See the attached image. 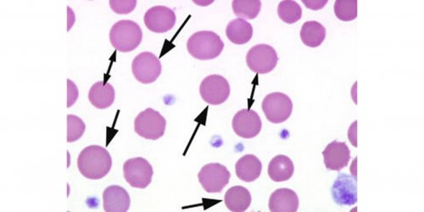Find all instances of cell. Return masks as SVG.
<instances>
[{
  "instance_id": "obj_21",
  "label": "cell",
  "mask_w": 424,
  "mask_h": 212,
  "mask_svg": "<svg viewBox=\"0 0 424 212\" xmlns=\"http://www.w3.org/2000/svg\"><path fill=\"white\" fill-rule=\"evenodd\" d=\"M294 172V163L288 156L280 155L271 160L268 175L274 182H285L292 178Z\"/></svg>"
},
{
  "instance_id": "obj_13",
  "label": "cell",
  "mask_w": 424,
  "mask_h": 212,
  "mask_svg": "<svg viewBox=\"0 0 424 212\" xmlns=\"http://www.w3.org/2000/svg\"><path fill=\"white\" fill-rule=\"evenodd\" d=\"M333 199L339 206H353L357 202L356 179L347 174L338 176L332 187Z\"/></svg>"
},
{
  "instance_id": "obj_6",
  "label": "cell",
  "mask_w": 424,
  "mask_h": 212,
  "mask_svg": "<svg viewBox=\"0 0 424 212\" xmlns=\"http://www.w3.org/2000/svg\"><path fill=\"white\" fill-rule=\"evenodd\" d=\"M153 174L151 163L142 157L129 159L123 165L124 179L132 188H147L151 183Z\"/></svg>"
},
{
  "instance_id": "obj_25",
  "label": "cell",
  "mask_w": 424,
  "mask_h": 212,
  "mask_svg": "<svg viewBox=\"0 0 424 212\" xmlns=\"http://www.w3.org/2000/svg\"><path fill=\"white\" fill-rule=\"evenodd\" d=\"M337 18L343 22H351L357 17L356 0H337L335 3Z\"/></svg>"
},
{
  "instance_id": "obj_2",
  "label": "cell",
  "mask_w": 424,
  "mask_h": 212,
  "mask_svg": "<svg viewBox=\"0 0 424 212\" xmlns=\"http://www.w3.org/2000/svg\"><path fill=\"white\" fill-rule=\"evenodd\" d=\"M225 49V43L219 35L211 31H200L188 38L187 50L191 56L199 61L218 58Z\"/></svg>"
},
{
  "instance_id": "obj_22",
  "label": "cell",
  "mask_w": 424,
  "mask_h": 212,
  "mask_svg": "<svg viewBox=\"0 0 424 212\" xmlns=\"http://www.w3.org/2000/svg\"><path fill=\"white\" fill-rule=\"evenodd\" d=\"M325 38V27L319 22L315 21L305 22L301 27V41L306 46L317 48L323 44Z\"/></svg>"
},
{
  "instance_id": "obj_11",
  "label": "cell",
  "mask_w": 424,
  "mask_h": 212,
  "mask_svg": "<svg viewBox=\"0 0 424 212\" xmlns=\"http://www.w3.org/2000/svg\"><path fill=\"white\" fill-rule=\"evenodd\" d=\"M144 24L153 33H165L174 29L176 17L174 10L167 6L151 8L144 17Z\"/></svg>"
},
{
  "instance_id": "obj_15",
  "label": "cell",
  "mask_w": 424,
  "mask_h": 212,
  "mask_svg": "<svg viewBox=\"0 0 424 212\" xmlns=\"http://www.w3.org/2000/svg\"><path fill=\"white\" fill-rule=\"evenodd\" d=\"M131 206L130 195L124 188L109 186L103 193V208L105 212H127Z\"/></svg>"
},
{
  "instance_id": "obj_12",
  "label": "cell",
  "mask_w": 424,
  "mask_h": 212,
  "mask_svg": "<svg viewBox=\"0 0 424 212\" xmlns=\"http://www.w3.org/2000/svg\"><path fill=\"white\" fill-rule=\"evenodd\" d=\"M233 129L235 133L243 139H253L262 130L261 117L252 109H241L233 119Z\"/></svg>"
},
{
  "instance_id": "obj_19",
  "label": "cell",
  "mask_w": 424,
  "mask_h": 212,
  "mask_svg": "<svg viewBox=\"0 0 424 212\" xmlns=\"http://www.w3.org/2000/svg\"><path fill=\"white\" fill-rule=\"evenodd\" d=\"M250 192L246 188L242 186H234L227 191L225 197V205L231 211H245L250 206Z\"/></svg>"
},
{
  "instance_id": "obj_28",
  "label": "cell",
  "mask_w": 424,
  "mask_h": 212,
  "mask_svg": "<svg viewBox=\"0 0 424 212\" xmlns=\"http://www.w3.org/2000/svg\"><path fill=\"white\" fill-rule=\"evenodd\" d=\"M80 96V92L75 84L72 80H68V107L76 103V101Z\"/></svg>"
},
{
  "instance_id": "obj_24",
  "label": "cell",
  "mask_w": 424,
  "mask_h": 212,
  "mask_svg": "<svg viewBox=\"0 0 424 212\" xmlns=\"http://www.w3.org/2000/svg\"><path fill=\"white\" fill-rule=\"evenodd\" d=\"M278 14L282 22L287 24H294L301 19L302 9L297 2L285 0L278 5Z\"/></svg>"
},
{
  "instance_id": "obj_16",
  "label": "cell",
  "mask_w": 424,
  "mask_h": 212,
  "mask_svg": "<svg viewBox=\"0 0 424 212\" xmlns=\"http://www.w3.org/2000/svg\"><path fill=\"white\" fill-rule=\"evenodd\" d=\"M299 198L289 188H278L269 199V209L272 212H296L299 208Z\"/></svg>"
},
{
  "instance_id": "obj_8",
  "label": "cell",
  "mask_w": 424,
  "mask_h": 212,
  "mask_svg": "<svg viewBox=\"0 0 424 212\" xmlns=\"http://www.w3.org/2000/svg\"><path fill=\"white\" fill-rule=\"evenodd\" d=\"M162 70V63L151 52L137 54L132 64L133 76L143 84H150L158 80Z\"/></svg>"
},
{
  "instance_id": "obj_9",
  "label": "cell",
  "mask_w": 424,
  "mask_h": 212,
  "mask_svg": "<svg viewBox=\"0 0 424 212\" xmlns=\"http://www.w3.org/2000/svg\"><path fill=\"white\" fill-rule=\"evenodd\" d=\"M278 56L272 46L258 45L252 47L246 56V63L253 73L266 74L272 72L278 64Z\"/></svg>"
},
{
  "instance_id": "obj_18",
  "label": "cell",
  "mask_w": 424,
  "mask_h": 212,
  "mask_svg": "<svg viewBox=\"0 0 424 212\" xmlns=\"http://www.w3.org/2000/svg\"><path fill=\"white\" fill-rule=\"evenodd\" d=\"M262 165L261 160L254 155H246L239 159L235 166L238 178L243 182L256 181L261 176Z\"/></svg>"
},
{
  "instance_id": "obj_14",
  "label": "cell",
  "mask_w": 424,
  "mask_h": 212,
  "mask_svg": "<svg viewBox=\"0 0 424 212\" xmlns=\"http://www.w3.org/2000/svg\"><path fill=\"white\" fill-rule=\"evenodd\" d=\"M325 167L331 171L340 172L348 166L351 160V151L344 142L329 144L323 152Z\"/></svg>"
},
{
  "instance_id": "obj_17",
  "label": "cell",
  "mask_w": 424,
  "mask_h": 212,
  "mask_svg": "<svg viewBox=\"0 0 424 212\" xmlns=\"http://www.w3.org/2000/svg\"><path fill=\"white\" fill-rule=\"evenodd\" d=\"M115 89L111 84L105 82H97L89 92V100L94 107L105 109L113 105L115 101Z\"/></svg>"
},
{
  "instance_id": "obj_3",
  "label": "cell",
  "mask_w": 424,
  "mask_h": 212,
  "mask_svg": "<svg viewBox=\"0 0 424 212\" xmlns=\"http://www.w3.org/2000/svg\"><path fill=\"white\" fill-rule=\"evenodd\" d=\"M143 39L142 29L130 20H121L109 31V41L117 51L131 52L139 46Z\"/></svg>"
},
{
  "instance_id": "obj_23",
  "label": "cell",
  "mask_w": 424,
  "mask_h": 212,
  "mask_svg": "<svg viewBox=\"0 0 424 212\" xmlns=\"http://www.w3.org/2000/svg\"><path fill=\"white\" fill-rule=\"evenodd\" d=\"M234 13L241 19L253 20L258 17L262 9V2L259 0H234Z\"/></svg>"
},
{
  "instance_id": "obj_32",
  "label": "cell",
  "mask_w": 424,
  "mask_h": 212,
  "mask_svg": "<svg viewBox=\"0 0 424 212\" xmlns=\"http://www.w3.org/2000/svg\"><path fill=\"white\" fill-rule=\"evenodd\" d=\"M213 0H211V1H195L194 3H196V5H198L199 6H210L211 3H213Z\"/></svg>"
},
{
  "instance_id": "obj_4",
  "label": "cell",
  "mask_w": 424,
  "mask_h": 212,
  "mask_svg": "<svg viewBox=\"0 0 424 212\" xmlns=\"http://www.w3.org/2000/svg\"><path fill=\"white\" fill-rule=\"evenodd\" d=\"M166 128V119L162 114L152 108H148L140 112L135 121V132L145 139H160L165 135Z\"/></svg>"
},
{
  "instance_id": "obj_30",
  "label": "cell",
  "mask_w": 424,
  "mask_h": 212,
  "mask_svg": "<svg viewBox=\"0 0 424 212\" xmlns=\"http://www.w3.org/2000/svg\"><path fill=\"white\" fill-rule=\"evenodd\" d=\"M356 128H357V121L351 126L348 131V137L349 141L352 144L353 146L357 147V141H356Z\"/></svg>"
},
{
  "instance_id": "obj_29",
  "label": "cell",
  "mask_w": 424,
  "mask_h": 212,
  "mask_svg": "<svg viewBox=\"0 0 424 212\" xmlns=\"http://www.w3.org/2000/svg\"><path fill=\"white\" fill-rule=\"evenodd\" d=\"M302 3L310 10H318L327 5L328 0H302Z\"/></svg>"
},
{
  "instance_id": "obj_20",
  "label": "cell",
  "mask_w": 424,
  "mask_h": 212,
  "mask_svg": "<svg viewBox=\"0 0 424 212\" xmlns=\"http://www.w3.org/2000/svg\"><path fill=\"white\" fill-rule=\"evenodd\" d=\"M227 38L234 45H242L248 43L253 36V27L245 20L238 18L227 26Z\"/></svg>"
},
{
  "instance_id": "obj_1",
  "label": "cell",
  "mask_w": 424,
  "mask_h": 212,
  "mask_svg": "<svg viewBox=\"0 0 424 212\" xmlns=\"http://www.w3.org/2000/svg\"><path fill=\"white\" fill-rule=\"evenodd\" d=\"M112 159L105 148L91 145L84 149L78 156L77 167L86 179L99 180L111 171Z\"/></svg>"
},
{
  "instance_id": "obj_10",
  "label": "cell",
  "mask_w": 424,
  "mask_h": 212,
  "mask_svg": "<svg viewBox=\"0 0 424 212\" xmlns=\"http://www.w3.org/2000/svg\"><path fill=\"white\" fill-rule=\"evenodd\" d=\"M199 93L204 101L211 105L225 103L230 96V85L225 77L208 76L200 84Z\"/></svg>"
},
{
  "instance_id": "obj_27",
  "label": "cell",
  "mask_w": 424,
  "mask_h": 212,
  "mask_svg": "<svg viewBox=\"0 0 424 212\" xmlns=\"http://www.w3.org/2000/svg\"><path fill=\"white\" fill-rule=\"evenodd\" d=\"M109 3L114 13L119 15H128L135 10L137 0H111Z\"/></svg>"
},
{
  "instance_id": "obj_7",
  "label": "cell",
  "mask_w": 424,
  "mask_h": 212,
  "mask_svg": "<svg viewBox=\"0 0 424 212\" xmlns=\"http://www.w3.org/2000/svg\"><path fill=\"white\" fill-rule=\"evenodd\" d=\"M231 174L227 168L219 163L206 165L199 172L200 184L207 193H221L229 183Z\"/></svg>"
},
{
  "instance_id": "obj_5",
  "label": "cell",
  "mask_w": 424,
  "mask_h": 212,
  "mask_svg": "<svg viewBox=\"0 0 424 212\" xmlns=\"http://www.w3.org/2000/svg\"><path fill=\"white\" fill-rule=\"evenodd\" d=\"M262 111L270 123L280 124L287 121L293 112L292 100L282 93H273L265 97Z\"/></svg>"
},
{
  "instance_id": "obj_31",
  "label": "cell",
  "mask_w": 424,
  "mask_h": 212,
  "mask_svg": "<svg viewBox=\"0 0 424 212\" xmlns=\"http://www.w3.org/2000/svg\"><path fill=\"white\" fill-rule=\"evenodd\" d=\"M74 22H75V14H74L73 10L70 9V8L68 7V31H70L72 29Z\"/></svg>"
},
{
  "instance_id": "obj_26",
  "label": "cell",
  "mask_w": 424,
  "mask_h": 212,
  "mask_svg": "<svg viewBox=\"0 0 424 212\" xmlns=\"http://www.w3.org/2000/svg\"><path fill=\"white\" fill-rule=\"evenodd\" d=\"M86 125L80 117L74 115L68 116V142H76L84 135Z\"/></svg>"
}]
</instances>
